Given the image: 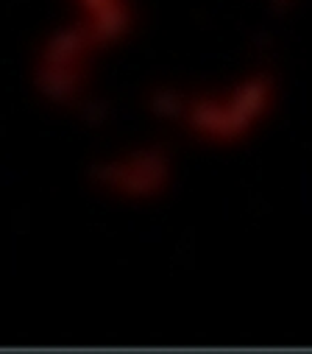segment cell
<instances>
[{
    "label": "cell",
    "instance_id": "5",
    "mask_svg": "<svg viewBox=\"0 0 312 354\" xmlns=\"http://www.w3.org/2000/svg\"><path fill=\"white\" fill-rule=\"evenodd\" d=\"M271 90H273V78H271L268 73H260V75L243 81L237 90H234L231 104L240 106L243 112H248L254 120H260L262 112H265L268 104H271Z\"/></svg>",
    "mask_w": 312,
    "mask_h": 354
},
{
    "label": "cell",
    "instance_id": "6",
    "mask_svg": "<svg viewBox=\"0 0 312 354\" xmlns=\"http://www.w3.org/2000/svg\"><path fill=\"white\" fill-rule=\"evenodd\" d=\"M128 165L150 173L153 179H159L162 185H168V179H170V153L165 145H150V148L134 151L128 156Z\"/></svg>",
    "mask_w": 312,
    "mask_h": 354
},
{
    "label": "cell",
    "instance_id": "8",
    "mask_svg": "<svg viewBox=\"0 0 312 354\" xmlns=\"http://www.w3.org/2000/svg\"><path fill=\"white\" fill-rule=\"evenodd\" d=\"M126 173V162H95L90 167V179L95 185H106V187H117Z\"/></svg>",
    "mask_w": 312,
    "mask_h": 354
},
{
    "label": "cell",
    "instance_id": "2",
    "mask_svg": "<svg viewBox=\"0 0 312 354\" xmlns=\"http://www.w3.org/2000/svg\"><path fill=\"white\" fill-rule=\"evenodd\" d=\"M92 48V34L90 26H72L56 31L45 48H42V62L45 64H75L78 56H84Z\"/></svg>",
    "mask_w": 312,
    "mask_h": 354
},
{
    "label": "cell",
    "instance_id": "3",
    "mask_svg": "<svg viewBox=\"0 0 312 354\" xmlns=\"http://www.w3.org/2000/svg\"><path fill=\"white\" fill-rule=\"evenodd\" d=\"M131 28V12L123 0H109L98 12H92V45H109L115 39H120L126 31Z\"/></svg>",
    "mask_w": 312,
    "mask_h": 354
},
{
    "label": "cell",
    "instance_id": "7",
    "mask_svg": "<svg viewBox=\"0 0 312 354\" xmlns=\"http://www.w3.org/2000/svg\"><path fill=\"white\" fill-rule=\"evenodd\" d=\"M148 106L159 118H184V109H187L184 98L176 90H170V86H156V90H150Z\"/></svg>",
    "mask_w": 312,
    "mask_h": 354
},
{
    "label": "cell",
    "instance_id": "11",
    "mask_svg": "<svg viewBox=\"0 0 312 354\" xmlns=\"http://www.w3.org/2000/svg\"><path fill=\"white\" fill-rule=\"evenodd\" d=\"M287 3H290V0H273V9H276V12H284Z\"/></svg>",
    "mask_w": 312,
    "mask_h": 354
},
{
    "label": "cell",
    "instance_id": "10",
    "mask_svg": "<svg viewBox=\"0 0 312 354\" xmlns=\"http://www.w3.org/2000/svg\"><path fill=\"white\" fill-rule=\"evenodd\" d=\"M104 3H109V0H81V6H84L87 12H98Z\"/></svg>",
    "mask_w": 312,
    "mask_h": 354
},
{
    "label": "cell",
    "instance_id": "1",
    "mask_svg": "<svg viewBox=\"0 0 312 354\" xmlns=\"http://www.w3.org/2000/svg\"><path fill=\"white\" fill-rule=\"evenodd\" d=\"M37 93L53 104H72L81 93L84 73L75 64H39L34 73Z\"/></svg>",
    "mask_w": 312,
    "mask_h": 354
},
{
    "label": "cell",
    "instance_id": "9",
    "mask_svg": "<svg viewBox=\"0 0 312 354\" xmlns=\"http://www.w3.org/2000/svg\"><path fill=\"white\" fill-rule=\"evenodd\" d=\"M109 115H112V109H109L106 101H95V98H92V101H87V104L81 106V120L90 123V126H101V123H106Z\"/></svg>",
    "mask_w": 312,
    "mask_h": 354
},
{
    "label": "cell",
    "instance_id": "4",
    "mask_svg": "<svg viewBox=\"0 0 312 354\" xmlns=\"http://www.w3.org/2000/svg\"><path fill=\"white\" fill-rule=\"evenodd\" d=\"M184 118L193 131L206 134L212 140H223V123H226V106L209 101V98H190Z\"/></svg>",
    "mask_w": 312,
    "mask_h": 354
}]
</instances>
